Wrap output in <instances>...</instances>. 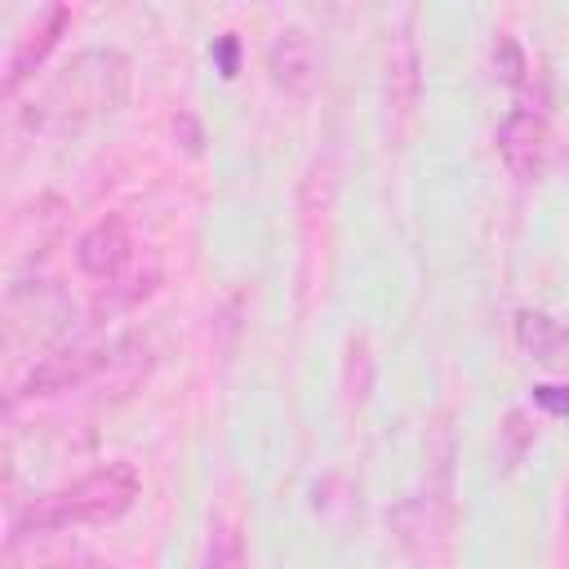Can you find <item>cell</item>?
Masks as SVG:
<instances>
[{
  "label": "cell",
  "instance_id": "5b68a950",
  "mask_svg": "<svg viewBox=\"0 0 569 569\" xmlns=\"http://www.w3.org/2000/svg\"><path fill=\"white\" fill-rule=\"evenodd\" d=\"M267 71H271V84L289 98H307L316 89V76H320V58H316V44L302 27H284L271 36L267 44Z\"/></svg>",
  "mask_w": 569,
  "mask_h": 569
},
{
  "label": "cell",
  "instance_id": "9c48e42d",
  "mask_svg": "<svg viewBox=\"0 0 569 569\" xmlns=\"http://www.w3.org/2000/svg\"><path fill=\"white\" fill-rule=\"evenodd\" d=\"M516 338H520V347H525L533 360H542V365L569 360V329H565L560 320H551L547 311H520V316H516Z\"/></svg>",
  "mask_w": 569,
  "mask_h": 569
},
{
  "label": "cell",
  "instance_id": "4fadbf2b",
  "mask_svg": "<svg viewBox=\"0 0 569 569\" xmlns=\"http://www.w3.org/2000/svg\"><path fill=\"white\" fill-rule=\"evenodd\" d=\"M489 62H493V76H498L502 84H520L525 71H529V58H525V49H520V40H516L511 31H498V36H493Z\"/></svg>",
  "mask_w": 569,
  "mask_h": 569
},
{
  "label": "cell",
  "instance_id": "8992f818",
  "mask_svg": "<svg viewBox=\"0 0 569 569\" xmlns=\"http://www.w3.org/2000/svg\"><path fill=\"white\" fill-rule=\"evenodd\" d=\"M107 365V351H84V347H67V351H49L40 356L22 382H18V396H58V391H71L80 382H89L98 369Z\"/></svg>",
  "mask_w": 569,
  "mask_h": 569
},
{
  "label": "cell",
  "instance_id": "5bb4252c",
  "mask_svg": "<svg viewBox=\"0 0 569 569\" xmlns=\"http://www.w3.org/2000/svg\"><path fill=\"white\" fill-rule=\"evenodd\" d=\"M173 133H178V142H182L191 156L204 151V124H200L191 111H178V116H173Z\"/></svg>",
  "mask_w": 569,
  "mask_h": 569
},
{
  "label": "cell",
  "instance_id": "6da1fadb",
  "mask_svg": "<svg viewBox=\"0 0 569 569\" xmlns=\"http://www.w3.org/2000/svg\"><path fill=\"white\" fill-rule=\"evenodd\" d=\"M138 489H142V480H138L133 462H124V458L102 462V467L84 471L80 480L31 498L13 516V533H58L71 525H111L138 502Z\"/></svg>",
  "mask_w": 569,
  "mask_h": 569
},
{
  "label": "cell",
  "instance_id": "ac0fdd59",
  "mask_svg": "<svg viewBox=\"0 0 569 569\" xmlns=\"http://www.w3.org/2000/svg\"><path fill=\"white\" fill-rule=\"evenodd\" d=\"M565 529H569V493H565Z\"/></svg>",
  "mask_w": 569,
  "mask_h": 569
},
{
  "label": "cell",
  "instance_id": "7c38bea8",
  "mask_svg": "<svg viewBox=\"0 0 569 569\" xmlns=\"http://www.w3.org/2000/svg\"><path fill=\"white\" fill-rule=\"evenodd\" d=\"M200 569H249L244 533H240V525H236V520H213V525H209Z\"/></svg>",
  "mask_w": 569,
  "mask_h": 569
},
{
  "label": "cell",
  "instance_id": "ba28073f",
  "mask_svg": "<svg viewBox=\"0 0 569 569\" xmlns=\"http://www.w3.org/2000/svg\"><path fill=\"white\" fill-rule=\"evenodd\" d=\"M129 249H133V236H129L124 213H107V218H98L93 227L80 231V240H76V267L84 276H93V280H107V276H116L124 267Z\"/></svg>",
  "mask_w": 569,
  "mask_h": 569
},
{
  "label": "cell",
  "instance_id": "2e32d148",
  "mask_svg": "<svg viewBox=\"0 0 569 569\" xmlns=\"http://www.w3.org/2000/svg\"><path fill=\"white\" fill-rule=\"evenodd\" d=\"M213 62H218L222 76H236V67H240V40H236V36L213 40Z\"/></svg>",
  "mask_w": 569,
  "mask_h": 569
},
{
  "label": "cell",
  "instance_id": "277c9868",
  "mask_svg": "<svg viewBox=\"0 0 569 569\" xmlns=\"http://www.w3.org/2000/svg\"><path fill=\"white\" fill-rule=\"evenodd\" d=\"M418 98H422V53H418L413 31L400 27V31L391 36L387 62H382V102H387V116H391L396 133L413 120Z\"/></svg>",
  "mask_w": 569,
  "mask_h": 569
},
{
  "label": "cell",
  "instance_id": "52a82bcc",
  "mask_svg": "<svg viewBox=\"0 0 569 569\" xmlns=\"http://www.w3.org/2000/svg\"><path fill=\"white\" fill-rule=\"evenodd\" d=\"M71 27V9L67 4H49L22 36H18V44H13V53H9V62H4V93L13 98L18 93V84L49 58V49L62 40V31Z\"/></svg>",
  "mask_w": 569,
  "mask_h": 569
},
{
  "label": "cell",
  "instance_id": "9a60e30c",
  "mask_svg": "<svg viewBox=\"0 0 569 569\" xmlns=\"http://www.w3.org/2000/svg\"><path fill=\"white\" fill-rule=\"evenodd\" d=\"M533 405L565 418V413H569V387H560V382H538V387H533Z\"/></svg>",
  "mask_w": 569,
  "mask_h": 569
},
{
  "label": "cell",
  "instance_id": "8fae6325",
  "mask_svg": "<svg viewBox=\"0 0 569 569\" xmlns=\"http://www.w3.org/2000/svg\"><path fill=\"white\" fill-rule=\"evenodd\" d=\"M369 391H373V347L365 333H351L342 351V396L347 405H365Z\"/></svg>",
  "mask_w": 569,
  "mask_h": 569
},
{
  "label": "cell",
  "instance_id": "3957f363",
  "mask_svg": "<svg viewBox=\"0 0 569 569\" xmlns=\"http://www.w3.org/2000/svg\"><path fill=\"white\" fill-rule=\"evenodd\" d=\"M498 156L520 182H538L551 164V124L533 107H511L498 124Z\"/></svg>",
  "mask_w": 569,
  "mask_h": 569
},
{
  "label": "cell",
  "instance_id": "7a4b0ae2",
  "mask_svg": "<svg viewBox=\"0 0 569 569\" xmlns=\"http://www.w3.org/2000/svg\"><path fill=\"white\" fill-rule=\"evenodd\" d=\"M129 93V62L116 49H80L44 89L36 120H80L98 111H116Z\"/></svg>",
  "mask_w": 569,
  "mask_h": 569
},
{
  "label": "cell",
  "instance_id": "30bf717a",
  "mask_svg": "<svg viewBox=\"0 0 569 569\" xmlns=\"http://www.w3.org/2000/svg\"><path fill=\"white\" fill-rule=\"evenodd\" d=\"M338 182H342V160H338V151L333 147H320L316 156H311V164H307V173H302V191H298V204H302V213H329V204H333V196H338Z\"/></svg>",
  "mask_w": 569,
  "mask_h": 569
},
{
  "label": "cell",
  "instance_id": "e0dca14e",
  "mask_svg": "<svg viewBox=\"0 0 569 569\" xmlns=\"http://www.w3.org/2000/svg\"><path fill=\"white\" fill-rule=\"evenodd\" d=\"M80 569H116V565H107V560H84Z\"/></svg>",
  "mask_w": 569,
  "mask_h": 569
}]
</instances>
